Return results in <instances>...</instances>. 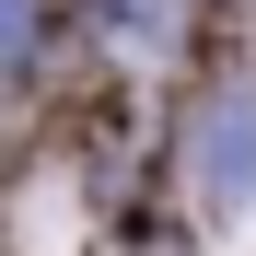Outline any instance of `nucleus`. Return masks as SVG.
<instances>
[{
    "label": "nucleus",
    "mask_w": 256,
    "mask_h": 256,
    "mask_svg": "<svg viewBox=\"0 0 256 256\" xmlns=\"http://www.w3.org/2000/svg\"><path fill=\"white\" fill-rule=\"evenodd\" d=\"M198 35V0H82V47L128 82H163Z\"/></svg>",
    "instance_id": "obj_2"
},
{
    "label": "nucleus",
    "mask_w": 256,
    "mask_h": 256,
    "mask_svg": "<svg viewBox=\"0 0 256 256\" xmlns=\"http://www.w3.org/2000/svg\"><path fill=\"white\" fill-rule=\"evenodd\" d=\"M58 24H70V0H0V94L35 82V58L58 47Z\"/></svg>",
    "instance_id": "obj_3"
},
{
    "label": "nucleus",
    "mask_w": 256,
    "mask_h": 256,
    "mask_svg": "<svg viewBox=\"0 0 256 256\" xmlns=\"http://www.w3.org/2000/svg\"><path fill=\"white\" fill-rule=\"evenodd\" d=\"M175 186L198 222H256V82H210L175 116Z\"/></svg>",
    "instance_id": "obj_1"
}]
</instances>
